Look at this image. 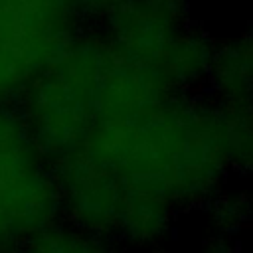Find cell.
Masks as SVG:
<instances>
[{
  "label": "cell",
  "instance_id": "1",
  "mask_svg": "<svg viewBox=\"0 0 253 253\" xmlns=\"http://www.w3.org/2000/svg\"><path fill=\"white\" fill-rule=\"evenodd\" d=\"M75 154L176 211L200 208L233 172L249 168L251 111H225L200 91L168 89L115 57Z\"/></svg>",
  "mask_w": 253,
  "mask_h": 253
},
{
  "label": "cell",
  "instance_id": "2",
  "mask_svg": "<svg viewBox=\"0 0 253 253\" xmlns=\"http://www.w3.org/2000/svg\"><path fill=\"white\" fill-rule=\"evenodd\" d=\"M113 61L101 32L85 28L18 95L14 107L49 166L83 146Z\"/></svg>",
  "mask_w": 253,
  "mask_h": 253
},
{
  "label": "cell",
  "instance_id": "3",
  "mask_svg": "<svg viewBox=\"0 0 253 253\" xmlns=\"http://www.w3.org/2000/svg\"><path fill=\"white\" fill-rule=\"evenodd\" d=\"M95 28L121 63L156 83L206 87L215 42L192 24L188 0H117Z\"/></svg>",
  "mask_w": 253,
  "mask_h": 253
},
{
  "label": "cell",
  "instance_id": "4",
  "mask_svg": "<svg viewBox=\"0 0 253 253\" xmlns=\"http://www.w3.org/2000/svg\"><path fill=\"white\" fill-rule=\"evenodd\" d=\"M63 219L49 162L32 142L14 105H0V251Z\"/></svg>",
  "mask_w": 253,
  "mask_h": 253
},
{
  "label": "cell",
  "instance_id": "5",
  "mask_svg": "<svg viewBox=\"0 0 253 253\" xmlns=\"http://www.w3.org/2000/svg\"><path fill=\"white\" fill-rule=\"evenodd\" d=\"M253 53L249 34L215 43L206 79L208 97L225 111H251Z\"/></svg>",
  "mask_w": 253,
  "mask_h": 253
},
{
  "label": "cell",
  "instance_id": "6",
  "mask_svg": "<svg viewBox=\"0 0 253 253\" xmlns=\"http://www.w3.org/2000/svg\"><path fill=\"white\" fill-rule=\"evenodd\" d=\"M24 253H123L113 243L65 221L59 219L26 243L20 245Z\"/></svg>",
  "mask_w": 253,
  "mask_h": 253
},
{
  "label": "cell",
  "instance_id": "7",
  "mask_svg": "<svg viewBox=\"0 0 253 253\" xmlns=\"http://www.w3.org/2000/svg\"><path fill=\"white\" fill-rule=\"evenodd\" d=\"M213 206V219L217 223V233L229 237L239 229V225L247 219L249 200L245 194H227L225 188L208 204Z\"/></svg>",
  "mask_w": 253,
  "mask_h": 253
},
{
  "label": "cell",
  "instance_id": "8",
  "mask_svg": "<svg viewBox=\"0 0 253 253\" xmlns=\"http://www.w3.org/2000/svg\"><path fill=\"white\" fill-rule=\"evenodd\" d=\"M202 253H233V249H231V245H229V237L217 233L213 239L208 241V245L204 247Z\"/></svg>",
  "mask_w": 253,
  "mask_h": 253
},
{
  "label": "cell",
  "instance_id": "9",
  "mask_svg": "<svg viewBox=\"0 0 253 253\" xmlns=\"http://www.w3.org/2000/svg\"><path fill=\"white\" fill-rule=\"evenodd\" d=\"M0 253H24V251H22L20 245H18V247H12V249H4V251H0Z\"/></svg>",
  "mask_w": 253,
  "mask_h": 253
},
{
  "label": "cell",
  "instance_id": "10",
  "mask_svg": "<svg viewBox=\"0 0 253 253\" xmlns=\"http://www.w3.org/2000/svg\"><path fill=\"white\" fill-rule=\"evenodd\" d=\"M142 253H158V251H156V249H154V251H142Z\"/></svg>",
  "mask_w": 253,
  "mask_h": 253
}]
</instances>
